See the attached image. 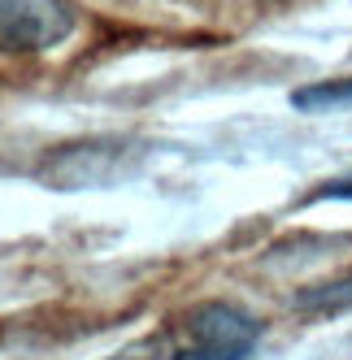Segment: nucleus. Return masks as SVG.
I'll return each instance as SVG.
<instances>
[{
  "label": "nucleus",
  "mask_w": 352,
  "mask_h": 360,
  "mask_svg": "<svg viewBox=\"0 0 352 360\" xmlns=\"http://www.w3.org/2000/svg\"><path fill=\"white\" fill-rule=\"evenodd\" d=\"M291 304H296V313H309V317L352 313V274L331 278V282H318V287H305Z\"/></svg>",
  "instance_id": "4"
},
{
  "label": "nucleus",
  "mask_w": 352,
  "mask_h": 360,
  "mask_svg": "<svg viewBox=\"0 0 352 360\" xmlns=\"http://www.w3.org/2000/svg\"><path fill=\"white\" fill-rule=\"evenodd\" d=\"M291 105L300 113H326V109H348L352 105V79H326L313 87L291 91Z\"/></svg>",
  "instance_id": "5"
},
{
  "label": "nucleus",
  "mask_w": 352,
  "mask_h": 360,
  "mask_svg": "<svg viewBox=\"0 0 352 360\" xmlns=\"http://www.w3.org/2000/svg\"><path fill=\"white\" fill-rule=\"evenodd\" d=\"M261 343V326L235 304H200L179 326L105 360H248Z\"/></svg>",
  "instance_id": "1"
},
{
  "label": "nucleus",
  "mask_w": 352,
  "mask_h": 360,
  "mask_svg": "<svg viewBox=\"0 0 352 360\" xmlns=\"http://www.w3.org/2000/svg\"><path fill=\"white\" fill-rule=\"evenodd\" d=\"M144 161V143L135 139H79L44 157L39 178L57 191H83V187H109L127 178Z\"/></svg>",
  "instance_id": "2"
},
{
  "label": "nucleus",
  "mask_w": 352,
  "mask_h": 360,
  "mask_svg": "<svg viewBox=\"0 0 352 360\" xmlns=\"http://www.w3.org/2000/svg\"><path fill=\"white\" fill-rule=\"evenodd\" d=\"M309 200H352V174L344 178H331V183H322Z\"/></svg>",
  "instance_id": "6"
},
{
  "label": "nucleus",
  "mask_w": 352,
  "mask_h": 360,
  "mask_svg": "<svg viewBox=\"0 0 352 360\" xmlns=\"http://www.w3.org/2000/svg\"><path fill=\"white\" fill-rule=\"evenodd\" d=\"M74 31L65 0H0V53H44Z\"/></svg>",
  "instance_id": "3"
}]
</instances>
